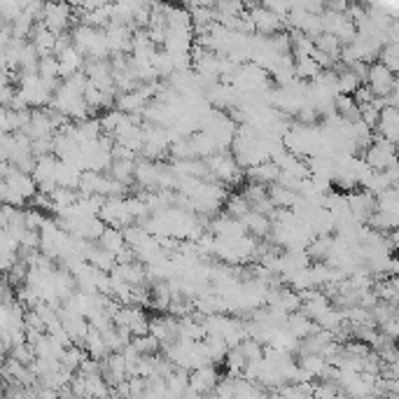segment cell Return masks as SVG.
<instances>
[{
	"label": "cell",
	"mask_w": 399,
	"mask_h": 399,
	"mask_svg": "<svg viewBox=\"0 0 399 399\" xmlns=\"http://www.w3.org/2000/svg\"><path fill=\"white\" fill-rule=\"evenodd\" d=\"M96 243L101 245V248L110 250L112 255H117V252L124 248V245H129V243H126V236H124V229L112 227V225H107V227L103 229V234L98 236Z\"/></svg>",
	"instance_id": "obj_7"
},
{
	"label": "cell",
	"mask_w": 399,
	"mask_h": 399,
	"mask_svg": "<svg viewBox=\"0 0 399 399\" xmlns=\"http://www.w3.org/2000/svg\"><path fill=\"white\" fill-rule=\"evenodd\" d=\"M73 10L68 0H47V7H44L42 14V24L52 28L54 33H66L71 30L73 24Z\"/></svg>",
	"instance_id": "obj_1"
},
{
	"label": "cell",
	"mask_w": 399,
	"mask_h": 399,
	"mask_svg": "<svg viewBox=\"0 0 399 399\" xmlns=\"http://www.w3.org/2000/svg\"><path fill=\"white\" fill-rule=\"evenodd\" d=\"M297 121H299L302 126H313V124H318V121H320V110H318V107H311V105L299 107V110H297Z\"/></svg>",
	"instance_id": "obj_10"
},
{
	"label": "cell",
	"mask_w": 399,
	"mask_h": 399,
	"mask_svg": "<svg viewBox=\"0 0 399 399\" xmlns=\"http://www.w3.org/2000/svg\"><path fill=\"white\" fill-rule=\"evenodd\" d=\"M250 210H252V203L243 196V191L227 196V201H225V213L227 215H232V218H236V220H243Z\"/></svg>",
	"instance_id": "obj_9"
},
{
	"label": "cell",
	"mask_w": 399,
	"mask_h": 399,
	"mask_svg": "<svg viewBox=\"0 0 399 399\" xmlns=\"http://www.w3.org/2000/svg\"><path fill=\"white\" fill-rule=\"evenodd\" d=\"M316 49L329 54L332 59L339 61L341 59V49H343V40L336 33H329V30H322L316 37Z\"/></svg>",
	"instance_id": "obj_8"
},
{
	"label": "cell",
	"mask_w": 399,
	"mask_h": 399,
	"mask_svg": "<svg viewBox=\"0 0 399 399\" xmlns=\"http://www.w3.org/2000/svg\"><path fill=\"white\" fill-rule=\"evenodd\" d=\"M136 168L138 164L133 159H112L107 166V175H112L114 180H119L121 185L131 187L136 182Z\"/></svg>",
	"instance_id": "obj_6"
},
{
	"label": "cell",
	"mask_w": 399,
	"mask_h": 399,
	"mask_svg": "<svg viewBox=\"0 0 399 399\" xmlns=\"http://www.w3.org/2000/svg\"><path fill=\"white\" fill-rule=\"evenodd\" d=\"M280 171H282V168L275 164V161H262V164L248 168V180L262 182V185L268 187V185H273V182H278Z\"/></svg>",
	"instance_id": "obj_5"
},
{
	"label": "cell",
	"mask_w": 399,
	"mask_h": 399,
	"mask_svg": "<svg viewBox=\"0 0 399 399\" xmlns=\"http://www.w3.org/2000/svg\"><path fill=\"white\" fill-rule=\"evenodd\" d=\"M250 17H252V24H255V30L262 35H273L285 26V17L273 10H268L264 5L250 7Z\"/></svg>",
	"instance_id": "obj_3"
},
{
	"label": "cell",
	"mask_w": 399,
	"mask_h": 399,
	"mask_svg": "<svg viewBox=\"0 0 399 399\" xmlns=\"http://www.w3.org/2000/svg\"><path fill=\"white\" fill-rule=\"evenodd\" d=\"M262 5L268 7V10H273V12H278V14H282V17H285V14L294 7V0H262Z\"/></svg>",
	"instance_id": "obj_11"
},
{
	"label": "cell",
	"mask_w": 399,
	"mask_h": 399,
	"mask_svg": "<svg viewBox=\"0 0 399 399\" xmlns=\"http://www.w3.org/2000/svg\"><path fill=\"white\" fill-rule=\"evenodd\" d=\"M218 383H220L218 371H215L210 364L196 367L189 376V388L194 390V393H213V388L218 386Z\"/></svg>",
	"instance_id": "obj_4"
},
{
	"label": "cell",
	"mask_w": 399,
	"mask_h": 399,
	"mask_svg": "<svg viewBox=\"0 0 399 399\" xmlns=\"http://www.w3.org/2000/svg\"><path fill=\"white\" fill-rule=\"evenodd\" d=\"M367 87L374 91L376 98H388L397 87V73H393L386 64H371L369 78H367Z\"/></svg>",
	"instance_id": "obj_2"
}]
</instances>
